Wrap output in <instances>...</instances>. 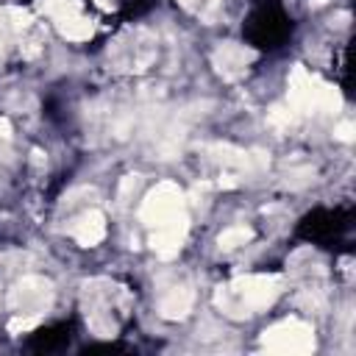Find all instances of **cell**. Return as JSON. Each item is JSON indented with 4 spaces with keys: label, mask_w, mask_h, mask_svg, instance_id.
Returning a JSON list of instances; mask_svg holds the SVG:
<instances>
[{
    "label": "cell",
    "mask_w": 356,
    "mask_h": 356,
    "mask_svg": "<svg viewBox=\"0 0 356 356\" xmlns=\"http://www.w3.org/2000/svg\"><path fill=\"white\" fill-rule=\"evenodd\" d=\"M181 211H184V192H181V186L170 184V181H161V184H156L145 195V200L139 206V220L147 228H156V225L167 222L170 217L181 214Z\"/></svg>",
    "instance_id": "cell-4"
},
{
    "label": "cell",
    "mask_w": 356,
    "mask_h": 356,
    "mask_svg": "<svg viewBox=\"0 0 356 356\" xmlns=\"http://www.w3.org/2000/svg\"><path fill=\"white\" fill-rule=\"evenodd\" d=\"M186 231H189V217H186V211H181V214H175L167 222L153 228L150 248L156 250V256L172 259V256H178V250H181V245L186 239Z\"/></svg>",
    "instance_id": "cell-7"
},
{
    "label": "cell",
    "mask_w": 356,
    "mask_h": 356,
    "mask_svg": "<svg viewBox=\"0 0 356 356\" xmlns=\"http://www.w3.org/2000/svg\"><path fill=\"white\" fill-rule=\"evenodd\" d=\"M261 348L284 356H303L314 350V331L303 320H281L261 331Z\"/></svg>",
    "instance_id": "cell-3"
},
{
    "label": "cell",
    "mask_w": 356,
    "mask_h": 356,
    "mask_svg": "<svg viewBox=\"0 0 356 356\" xmlns=\"http://www.w3.org/2000/svg\"><path fill=\"white\" fill-rule=\"evenodd\" d=\"M281 295V278L278 275H245L231 281L228 286H220L217 303L231 314H256Z\"/></svg>",
    "instance_id": "cell-1"
},
{
    "label": "cell",
    "mask_w": 356,
    "mask_h": 356,
    "mask_svg": "<svg viewBox=\"0 0 356 356\" xmlns=\"http://www.w3.org/2000/svg\"><path fill=\"white\" fill-rule=\"evenodd\" d=\"M186 11H192V14H197V17H211L214 11H217V6H220V0H178Z\"/></svg>",
    "instance_id": "cell-14"
},
{
    "label": "cell",
    "mask_w": 356,
    "mask_h": 356,
    "mask_svg": "<svg viewBox=\"0 0 356 356\" xmlns=\"http://www.w3.org/2000/svg\"><path fill=\"white\" fill-rule=\"evenodd\" d=\"M39 8L44 14H50L53 19H58V17H67V14H78L81 0H39Z\"/></svg>",
    "instance_id": "cell-12"
},
{
    "label": "cell",
    "mask_w": 356,
    "mask_h": 356,
    "mask_svg": "<svg viewBox=\"0 0 356 356\" xmlns=\"http://www.w3.org/2000/svg\"><path fill=\"white\" fill-rule=\"evenodd\" d=\"M289 106L300 114H312V111H328L331 114V111H339L342 95L337 86L320 81L306 67L295 64L289 72Z\"/></svg>",
    "instance_id": "cell-2"
},
{
    "label": "cell",
    "mask_w": 356,
    "mask_h": 356,
    "mask_svg": "<svg viewBox=\"0 0 356 356\" xmlns=\"http://www.w3.org/2000/svg\"><path fill=\"white\" fill-rule=\"evenodd\" d=\"M72 236H75V242L78 245H83V248H95L97 242H103V236H106V217L100 214V211H86V214H81L78 220H75V225H72Z\"/></svg>",
    "instance_id": "cell-8"
},
{
    "label": "cell",
    "mask_w": 356,
    "mask_h": 356,
    "mask_svg": "<svg viewBox=\"0 0 356 356\" xmlns=\"http://www.w3.org/2000/svg\"><path fill=\"white\" fill-rule=\"evenodd\" d=\"M11 136V122L6 117H0V139H8Z\"/></svg>",
    "instance_id": "cell-17"
},
{
    "label": "cell",
    "mask_w": 356,
    "mask_h": 356,
    "mask_svg": "<svg viewBox=\"0 0 356 356\" xmlns=\"http://www.w3.org/2000/svg\"><path fill=\"white\" fill-rule=\"evenodd\" d=\"M295 108L286 103V106H273L270 111H267V122L270 125H275V128H289L292 122H295Z\"/></svg>",
    "instance_id": "cell-13"
},
{
    "label": "cell",
    "mask_w": 356,
    "mask_h": 356,
    "mask_svg": "<svg viewBox=\"0 0 356 356\" xmlns=\"http://www.w3.org/2000/svg\"><path fill=\"white\" fill-rule=\"evenodd\" d=\"M42 317H31V314H17L11 323H8V331L11 334H17V331H25V328H33L36 323H39Z\"/></svg>",
    "instance_id": "cell-15"
},
{
    "label": "cell",
    "mask_w": 356,
    "mask_h": 356,
    "mask_svg": "<svg viewBox=\"0 0 356 356\" xmlns=\"http://www.w3.org/2000/svg\"><path fill=\"white\" fill-rule=\"evenodd\" d=\"M334 136H337L339 142H350V139H353V125H350V122H339V125L334 128Z\"/></svg>",
    "instance_id": "cell-16"
},
{
    "label": "cell",
    "mask_w": 356,
    "mask_h": 356,
    "mask_svg": "<svg viewBox=\"0 0 356 356\" xmlns=\"http://www.w3.org/2000/svg\"><path fill=\"white\" fill-rule=\"evenodd\" d=\"M56 28H58V33H61L64 39H70V42H86V39L95 33L92 19H86L81 11H78V14L58 17V19H56Z\"/></svg>",
    "instance_id": "cell-10"
},
{
    "label": "cell",
    "mask_w": 356,
    "mask_h": 356,
    "mask_svg": "<svg viewBox=\"0 0 356 356\" xmlns=\"http://www.w3.org/2000/svg\"><path fill=\"white\" fill-rule=\"evenodd\" d=\"M250 239H253V231H250L248 225H231V228H225V231L217 236V245H220L222 250H236V248L248 245Z\"/></svg>",
    "instance_id": "cell-11"
},
{
    "label": "cell",
    "mask_w": 356,
    "mask_h": 356,
    "mask_svg": "<svg viewBox=\"0 0 356 356\" xmlns=\"http://www.w3.org/2000/svg\"><path fill=\"white\" fill-rule=\"evenodd\" d=\"M312 3H314V6H323V3H325V0H312Z\"/></svg>",
    "instance_id": "cell-20"
},
{
    "label": "cell",
    "mask_w": 356,
    "mask_h": 356,
    "mask_svg": "<svg viewBox=\"0 0 356 356\" xmlns=\"http://www.w3.org/2000/svg\"><path fill=\"white\" fill-rule=\"evenodd\" d=\"M95 3H97L100 8H111V6H114V0H95Z\"/></svg>",
    "instance_id": "cell-18"
},
{
    "label": "cell",
    "mask_w": 356,
    "mask_h": 356,
    "mask_svg": "<svg viewBox=\"0 0 356 356\" xmlns=\"http://www.w3.org/2000/svg\"><path fill=\"white\" fill-rule=\"evenodd\" d=\"M8 28H11V22H6V19H0V33H3V31H8Z\"/></svg>",
    "instance_id": "cell-19"
},
{
    "label": "cell",
    "mask_w": 356,
    "mask_h": 356,
    "mask_svg": "<svg viewBox=\"0 0 356 356\" xmlns=\"http://www.w3.org/2000/svg\"><path fill=\"white\" fill-rule=\"evenodd\" d=\"M192 300H195V292L189 286H175L170 289L161 303H159V314L164 320H184L189 312H192Z\"/></svg>",
    "instance_id": "cell-9"
},
{
    "label": "cell",
    "mask_w": 356,
    "mask_h": 356,
    "mask_svg": "<svg viewBox=\"0 0 356 356\" xmlns=\"http://www.w3.org/2000/svg\"><path fill=\"white\" fill-rule=\"evenodd\" d=\"M253 58H256V53L239 42H220L217 50L211 53V64H214L217 75H222L225 81L242 78Z\"/></svg>",
    "instance_id": "cell-6"
},
{
    "label": "cell",
    "mask_w": 356,
    "mask_h": 356,
    "mask_svg": "<svg viewBox=\"0 0 356 356\" xmlns=\"http://www.w3.org/2000/svg\"><path fill=\"white\" fill-rule=\"evenodd\" d=\"M50 300H53V284L42 275H25L8 292V306H11L14 314L42 317L47 312Z\"/></svg>",
    "instance_id": "cell-5"
}]
</instances>
